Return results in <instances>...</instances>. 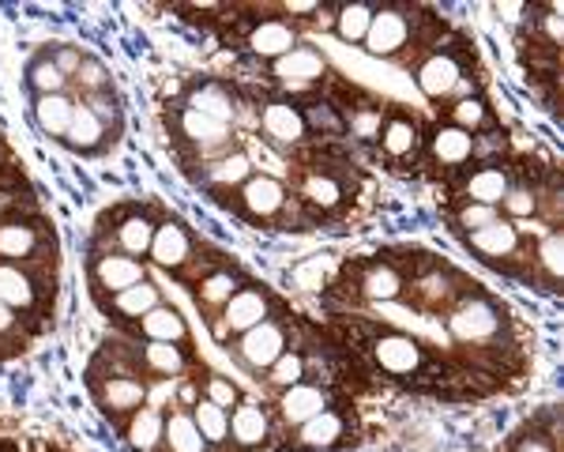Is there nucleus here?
I'll use <instances>...</instances> for the list:
<instances>
[{
  "instance_id": "nucleus-1",
  "label": "nucleus",
  "mask_w": 564,
  "mask_h": 452,
  "mask_svg": "<svg viewBox=\"0 0 564 452\" xmlns=\"http://www.w3.org/2000/svg\"><path fill=\"white\" fill-rule=\"evenodd\" d=\"M444 329L459 347L470 351H500L508 336V313L489 298L463 294L448 313H444Z\"/></svg>"
},
{
  "instance_id": "nucleus-2",
  "label": "nucleus",
  "mask_w": 564,
  "mask_h": 452,
  "mask_svg": "<svg viewBox=\"0 0 564 452\" xmlns=\"http://www.w3.org/2000/svg\"><path fill=\"white\" fill-rule=\"evenodd\" d=\"M45 249H53L50 226L31 215H8L0 223V260L23 268H45Z\"/></svg>"
},
{
  "instance_id": "nucleus-3",
  "label": "nucleus",
  "mask_w": 564,
  "mask_h": 452,
  "mask_svg": "<svg viewBox=\"0 0 564 452\" xmlns=\"http://www.w3.org/2000/svg\"><path fill=\"white\" fill-rule=\"evenodd\" d=\"M90 388H95L98 407L117 422H124L148 403V381L140 377V369H109V377H90Z\"/></svg>"
},
{
  "instance_id": "nucleus-4",
  "label": "nucleus",
  "mask_w": 564,
  "mask_h": 452,
  "mask_svg": "<svg viewBox=\"0 0 564 452\" xmlns=\"http://www.w3.org/2000/svg\"><path fill=\"white\" fill-rule=\"evenodd\" d=\"M268 316H271V298L263 294L260 287H241V291L215 313L212 332H215L218 343L238 340L249 329H257L260 321H268Z\"/></svg>"
},
{
  "instance_id": "nucleus-5",
  "label": "nucleus",
  "mask_w": 564,
  "mask_h": 452,
  "mask_svg": "<svg viewBox=\"0 0 564 452\" xmlns=\"http://www.w3.org/2000/svg\"><path fill=\"white\" fill-rule=\"evenodd\" d=\"M411 39H414V15L406 12V8L377 4L372 23H369V34L361 45H366L372 57L395 61V57H403V50L411 45Z\"/></svg>"
},
{
  "instance_id": "nucleus-6",
  "label": "nucleus",
  "mask_w": 564,
  "mask_h": 452,
  "mask_svg": "<svg viewBox=\"0 0 564 452\" xmlns=\"http://www.w3.org/2000/svg\"><path fill=\"white\" fill-rule=\"evenodd\" d=\"M327 76V57L316 45H294V50L286 53V57H279V61H271V79L282 87V90H290V95H302V90H313L321 79Z\"/></svg>"
},
{
  "instance_id": "nucleus-7",
  "label": "nucleus",
  "mask_w": 564,
  "mask_h": 452,
  "mask_svg": "<svg viewBox=\"0 0 564 452\" xmlns=\"http://www.w3.org/2000/svg\"><path fill=\"white\" fill-rule=\"evenodd\" d=\"M282 351H286V324L275 321V316H268L257 329H249L245 336L234 340V355H238L241 366L252 369V374H263Z\"/></svg>"
},
{
  "instance_id": "nucleus-8",
  "label": "nucleus",
  "mask_w": 564,
  "mask_h": 452,
  "mask_svg": "<svg viewBox=\"0 0 564 452\" xmlns=\"http://www.w3.org/2000/svg\"><path fill=\"white\" fill-rule=\"evenodd\" d=\"M369 351H372V362L391 377H414L417 369L425 366V347L414 336H406V332H391V329L377 332Z\"/></svg>"
},
{
  "instance_id": "nucleus-9",
  "label": "nucleus",
  "mask_w": 564,
  "mask_h": 452,
  "mask_svg": "<svg viewBox=\"0 0 564 452\" xmlns=\"http://www.w3.org/2000/svg\"><path fill=\"white\" fill-rule=\"evenodd\" d=\"M0 305H8L15 316H31L45 305V287L39 268L4 265L0 260Z\"/></svg>"
},
{
  "instance_id": "nucleus-10",
  "label": "nucleus",
  "mask_w": 564,
  "mask_h": 452,
  "mask_svg": "<svg viewBox=\"0 0 564 452\" xmlns=\"http://www.w3.org/2000/svg\"><path fill=\"white\" fill-rule=\"evenodd\" d=\"M143 279H148L143 260H132L117 249L95 252V257H90V283H95V291H102L109 298L129 291V287H135V283H143Z\"/></svg>"
},
{
  "instance_id": "nucleus-11",
  "label": "nucleus",
  "mask_w": 564,
  "mask_h": 452,
  "mask_svg": "<svg viewBox=\"0 0 564 452\" xmlns=\"http://www.w3.org/2000/svg\"><path fill=\"white\" fill-rule=\"evenodd\" d=\"M286 201H290L286 185H282L279 177H271V174H252V177L238 189L241 212L249 215V219H257V223L279 219L282 207H286Z\"/></svg>"
},
{
  "instance_id": "nucleus-12",
  "label": "nucleus",
  "mask_w": 564,
  "mask_h": 452,
  "mask_svg": "<svg viewBox=\"0 0 564 452\" xmlns=\"http://www.w3.org/2000/svg\"><path fill=\"white\" fill-rule=\"evenodd\" d=\"M406 291H411L417 310H425V313H441L444 310V313H448L452 305L463 298V283H459L456 271L430 268L425 276H417L414 283H406Z\"/></svg>"
},
{
  "instance_id": "nucleus-13",
  "label": "nucleus",
  "mask_w": 564,
  "mask_h": 452,
  "mask_svg": "<svg viewBox=\"0 0 564 452\" xmlns=\"http://www.w3.org/2000/svg\"><path fill=\"white\" fill-rule=\"evenodd\" d=\"M414 79H417V87H422L425 98H433V103H448L467 76H463V65L452 57L448 50H433L430 57L417 65Z\"/></svg>"
},
{
  "instance_id": "nucleus-14",
  "label": "nucleus",
  "mask_w": 564,
  "mask_h": 452,
  "mask_svg": "<svg viewBox=\"0 0 564 452\" xmlns=\"http://www.w3.org/2000/svg\"><path fill=\"white\" fill-rule=\"evenodd\" d=\"M467 246L475 249L481 260H489V265H508V260L520 257L523 234L516 230L512 219H505V215H500L497 223H489V226H481V230L467 234Z\"/></svg>"
},
{
  "instance_id": "nucleus-15",
  "label": "nucleus",
  "mask_w": 564,
  "mask_h": 452,
  "mask_svg": "<svg viewBox=\"0 0 564 452\" xmlns=\"http://www.w3.org/2000/svg\"><path fill=\"white\" fill-rule=\"evenodd\" d=\"M327 407H332V400H327L324 388L302 381V385L282 388L279 400H275V415H279L282 427L297 430V427H305L308 419H316L321 411H327Z\"/></svg>"
},
{
  "instance_id": "nucleus-16",
  "label": "nucleus",
  "mask_w": 564,
  "mask_h": 452,
  "mask_svg": "<svg viewBox=\"0 0 564 452\" xmlns=\"http://www.w3.org/2000/svg\"><path fill=\"white\" fill-rule=\"evenodd\" d=\"M260 129L271 143H282V148H297V143H305V136H308L302 106L286 103V98H271V103H263Z\"/></svg>"
},
{
  "instance_id": "nucleus-17",
  "label": "nucleus",
  "mask_w": 564,
  "mask_h": 452,
  "mask_svg": "<svg viewBox=\"0 0 564 452\" xmlns=\"http://www.w3.org/2000/svg\"><path fill=\"white\" fill-rule=\"evenodd\" d=\"M177 132L181 140L188 143V148H196L199 155H218V151H230V136L234 129L223 121H215V117H204L196 110H181L177 114Z\"/></svg>"
},
{
  "instance_id": "nucleus-18",
  "label": "nucleus",
  "mask_w": 564,
  "mask_h": 452,
  "mask_svg": "<svg viewBox=\"0 0 564 452\" xmlns=\"http://www.w3.org/2000/svg\"><path fill=\"white\" fill-rule=\"evenodd\" d=\"M148 257H151L159 268L181 271V268L188 265V260L196 257V241H193V234H188L181 223L166 219V223L154 226V241H151V252H148Z\"/></svg>"
},
{
  "instance_id": "nucleus-19",
  "label": "nucleus",
  "mask_w": 564,
  "mask_h": 452,
  "mask_svg": "<svg viewBox=\"0 0 564 452\" xmlns=\"http://www.w3.org/2000/svg\"><path fill=\"white\" fill-rule=\"evenodd\" d=\"M343 441H347V415L335 411V407H327V411L294 430V445L302 452H327L339 449Z\"/></svg>"
},
{
  "instance_id": "nucleus-20",
  "label": "nucleus",
  "mask_w": 564,
  "mask_h": 452,
  "mask_svg": "<svg viewBox=\"0 0 564 452\" xmlns=\"http://www.w3.org/2000/svg\"><path fill=\"white\" fill-rule=\"evenodd\" d=\"M294 45H302V34L290 20H260L257 26L249 31V53L252 57H263V61H279L286 57Z\"/></svg>"
},
{
  "instance_id": "nucleus-21",
  "label": "nucleus",
  "mask_w": 564,
  "mask_h": 452,
  "mask_svg": "<svg viewBox=\"0 0 564 452\" xmlns=\"http://www.w3.org/2000/svg\"><path fill=\"white\" fill-rule=\"evenodd\" d=\"M252 174H257V170H252V159L245 155V151H226V155L204 162L199 181H204L207 189H215V193H238Z\"/></svg>"
},
{
  "instance_id": "nucleus-22",
  "label": "nucleus",
  "mask_w": 564,
  "mask_h": 452,
  "mask_svg": "<svg viewBox=\"0 0 564 452\" xmlns=\"http://www.w3.org/2000/svg\"><path fill=\"white\" fill-rule=\"evenodd\" d=\"M430 155L441 162L444 170H459L475 159V136L456 129V125H436L430 132Z\"/></svg>"
},
{
  "instance_id": "nucleus-23",
  "label": "nucleus",
  "mask_w": 564,
  "mask_h": 452,
  "mask_svg": "<svg viewBox=\"0 0 564 452\" xmlns=\"http://www.w3.org/2000/svg\"><path fill=\"white\" fill-rule=\"evenodd\" d=\"M72 151H79V155H98V151L109 143V125L102 121V117H95L87 110L84 103L76 98V110H72V125L65 132V140Z\"/></svg>"
},
{
  "instance_id": "nucleus-24",
  "label": "nucleus",
  "mask_w": 564,
  "mask_h": 452,
  "mask_svg": "<svg viewBox=\"0 0 564 452\" xmlns=\"http://www.w3.org/2000/svg\"><path fill=\"white\" fill-rule=\"evenodd\" d=\"M185 110H196V114H204V117H215V121H223V125H230V129H234V117H238V103H234V95H230V87H226V84L204 79V84L188 87Z\"/></svg>"
},
{
  "instance_id": "nucleus-25",
  "label": "nucleus",
  "mask_w": 564,
  "mask_h": 452,
  "mask_svg": "<svg viewBox=\"0 0 564 452\" xmlns=\"http://www.w3.org/2000/svg\"><path fill=\"white\" fill-rule=\"evenodd\" d=\"M72 110H76V95H39L31 106V121L34 129L50 140H65L68 125H72Z\"/></svg>"
},
{
  "instance_id": "nucleus-26",
  "label": "nucleus",
  "mask_w": 564,
  "mask_h": 452,
  "mask_svg": "<svg viewBox=\"0 0 564 452\" xmlns=\"http://www.w3.org/2000/svg\"><path fill=\"white\" fill-rule=\"evenodd\" d=\"M135 366L143 374H154L159 381H174L188 369V355L177 343H143V347H135Z\"/></svg>"
},
{
  "instance_id": "nucleus-27",
  "label": "nucleus",
  "mask_w": 564,
  "mask_h": 452,
  "mask_svg": "<svg viewBox=\"0 0 564 452\" xmlns=\"http://www.w3.org/2000/svg\"><path fill=\"white\" fill-rule=\"evenodd\" d=\"M135 332L143 336V343H177V347H185L188 343V324L185 316H181L174 305H154L148 316H140L135 321Z\"/></svg>"
},
{
  "instance_id": "nucleus-28",
  "label": "nucleus",
  "mask_w": 564,
  "mask_h": 452,
  "mask_svg": "<svg viewBox=\"0 0 564 452\" xmlns=\"http://www.w3.org/2000/svg\"><path fill=\"white\" fill-rule=\"evenodd\" d=\"M297 196H302V204L313 207V212H335V207L347 201V185H343V177H335L332 170L316 166L302 177Z\"/></svg>"
},
{
  "instance_id": "nucleus-29",
  "label": "nucleus",
  "mask_w": 564,
  "mask_h": 452,
  "mask_svg": "<svg viewBox=\"0 0 564 452\" xmlns=\"http://www.w3.org/2000/svg\"><path fill=\"white\" fill-rule=\"evenodd\" d=\"M230 438L238 441L241 449H260L263 441L271 438V415L263 411L260 403L252 400H238L230 415Z\"/></svg>"
},
{
  "instance_id": "nucleus-30",
  "label": "nucleus",
  "mask_w": 564,
  "mask_h": 452,
  "mask_svg": "<svg viewBox=\"0 0 564 452\" xmlns=\"http://www.w3.org/2000/svg\"><path fill=\"white\" fill-rule=\"evenodd\" d=\"M154 226H159V223H154L151 215H143V212L124 215V219L113 226V246H117V252H124V257H132V260H143L151 252Z\"/></svg>"
},
{
  "instance_id": "nucleus-31",
  "label": "nucleus",
  "mask_w": 564,
  "mask_h": 452,
  "mask_svg": "<svg viewBox=\"0 0 564 452\" xmlns=\"http://www.w3.org/2000/svg\"><path fill=\"white\" fill-rule=\"evenodd\" d=\"M361 298H369V302H395V298L406 294V279L399 276L395 265H388V260H372L361 271V283H358Z\"/></svg>"
},
{
  "instance_id": "nucleus-32",
  "label": "nucleus",
  "mask_w": 564,
  "mask_h": 452,
  "mask_svg": "<svg viewBox=\"0 0 564 452\" xmlns=\"http://www.w3.org/2000/svg\"><path fill=\"white\" fill-rule=\"evenodd\" d=\"M508 189H512V177H508L505 166H497V162H486V166H478L475 174L467 177V201L470 204H486V207H500V201L508 196Z\"/></svg>"
},
{
  "instance_id": "nucleus-33",
  "label": "nucleus",
  "mask_w": 564,
  "mask_h": 452,
  "mask_svg": "<svg viewBox=\"0 0 564 452\" xmlns=\"http://www.w3.org/2000/svg\"><path fill=\"white\" fill-rule=\"evenodd\" d=\"M162 427H166V411L162 407H148L124 419V438L135 452H159L162 449Z\"/></svg>"
},
{
  "instance_id": "nucleus-34",
  "label": "nucleus",
  "mask_w": 564,
  "mask_h": 452,
  "mask_svg": "<svg viewBox=\"0 0 564 452\" xmlns=\"http://www.w3.org/2000/svg\"><path fill=\"white\" fill-rule=\"evenodd\" d=\"M377 143H380V151H384L388 159H411L414 151H417V143H422L414 117H406V114L384 117V129H380V140Z\"/></svg>"
},
{
  "instance_id": "nucleus-35",
  "label": "nucleus",
  "mask_w": 564,
  "mask_h": 452,
  "mask_svg": "<svg viewBox=\"0 0 564 452\" xmlns=\"http://www.w3.org/2000/svg\"><path fill=\"white\" fill-rule=\"evenodd\" d=\"M154 305H162V291L151 283V279H143V283L129 287V291L113 294L109 298V313H117L121 321H140V316H148Z\"/></svg>"
},
{
  "instance_id": "nucleus-36",
  "label": "nucleus",
  "mask_w": 564,
  "mask_h": 452,
  "mask_svg": "<svg viewBox=\"0 0 564 452\" xmlns=\"http://www.w3.org/2000/svg\"><path fill=\"white\" fill-rule=\"evenodd\" d=\"M162 449L170 452H212L204 438H199L196 422L188 411H170L166 415V427H162Z\"/></svg>"
},
{
  "instance_id": "nucleus-37",
  "label": "nucleus",
  "mask_w": 564,
  "mask_h": 452,
  "mask_svg": "<svg viewBox=\"0 0 564 452\" xmlns=\"http://www.w3.org/2000/svg\"><path fill=\"white\" fill-rule=\"evenodd\" d=\"M26 87H31V95L39 98V95H68V76L61 72L57 65H53V57L50 53H39V57L26 65Z\"/></svg>"
},
{
  "instance_id": "nucleus-38",
  "label": "nucleus",
  "mask_w": 564,
  "mask_h": 452,
  "mask_svg": "<svg viewBox=\"0 0 564 452\" xmlns=\"http://www.w3.org/2000/svg\"><path fill=\"white\" fill-rule=\"evenodd\" d=\"M241 291V283H238V276L234 271H207L204 279L196 283V302L204 305V310H212V313H218L223 310L226 302H230L234 294Z\"/></svg>"
},
{
  "instance_id": "nucleus-39",
  "label": "nucleus",
  "mask_w": 564,
  "mask_h": 452,
  "mask_svg": "<svg viewBox=\"0 0 564 452\" xmlns=\"http://www.w3.org/2000/svg\"><path fill=\"white\" fill-rule=\"evenodd\" d=\"M372 12H377V4H366V0H358V4L335 8V26H332V31L339 34L343 42L361 45V42H366V34H369Z\"/></svg>"
},
{
  "instance_id": "nucleus-40",
  "label": "nucleus",
  "mask_w": 564,
  "mask_h": 452,
  "mask_svg": "<svg viewBox=\"0 0 564 452\" xmlns=\"http://www.w3.org/2000/svg\"><path fill=\"white\" fill-rule=\"evenodd\" d=\"M188 415H193L199 438H204L207 445H223V441H230V411L215 407L212 400H196Z\"/></svg>"
},
{
  "instance_id": "nucleus-41",
  "label": "nucleus",
  "mask_w": 564,
  "mask_h": 452,
  "mask_svg": "<svg viewBox=\"0 0 564 452\" xmlns=\"http://www.w3.org/2000/svg\"><path fill=\"white\" fill-rule=\"evenodd\" d=\"M305 374H308V362L302 351H282V355L263 369V381L275 388V392H282V388H290V385H302Z\"/></svg>"
},
{
  "instance_id": "nucleus-42",
  "label": "nucleus",
  "mask_w": 564,
  "mask_h": 452,
  "mask_svg": "<svg viewBox=\"0 0 564 452\" xmlns=\"http://www.w3.org/2000/svg\"><path fill=\"white\" fill-rule=\"evenodd\" d=\"M380 129H384V106H354V110L343 117V132H350L354 140L361 143H377L380 140Z\"/></svg>"
},
{
  "instance_id": "nucleus-43",
  "label": "nucleus",
  "mask_w": 564,
  "mask_h": 452,
  "mask_svg": "<svg viewBox=\"0 0 564 452\" xmlns=\"http://www.w3.org/2000/svg\"><path fill=\"white\" fill-rule=\"evenodd\" d=\"M494 121L489 117V106L481 103L478 95H470V98H456V103L448 106V125H456V129L463 132H470V136H478L486 125Z\"/></svg>"
},
{
  "instance_id": "nucleus-44",
  "label": "nucleus",
  "mask_w": 564,
  "mask_h": 452,
  "mask_svg": "<svg viewBox=\"0 0 564 452\" xmlns=\"http://www.w3.org/2000/svg\"><path fill=\"white\" fill-rule=\"evenodd\" d=\"M534 265L542 268L545 283H561L564 276V238L561 230H545L539 238V249H534Z\"/></svg>"
},
{
  "instance_id": "nucleus-45",
  "label": "nucleus",
  "mask_w": 564,
  "mask_h": 452,
  "mask_svg": "<svg viewBox=\"0 0 564 452\" xmlns=\"http://www.w3.org/2000/svg\"><path fill=\"white\" fill-rule=\"evenodd\" d=\"M72 87H76V98L109 95V68L98 57H87V53H84V61H79L76 76H72Z\"/></svg>"
},
{
  "instance_id": "nucleus-46",
  "label": "nucleus",
  "mask_w": 564,
  "mask_h": 452,
  "mask_svg": "<svg viewBox=\"0 0 564 452\" xmlns=\"http://www.w3.org/2000/svg\"><path fill=\"white\" fill-rule=\"evenodd\" d=\"M305 129L308 132H321V136H339L343 132V114L335 110L332 103H308L305 110Z\"/></svg>"
},
{
  "instance_id": "nucleus-47",
  "label": "nucleus",
  "mask_w": 564,
  "mask_h": 452,
  "mask_svg": "<svg viewBox=\"0 0 564 452\" xmlns=\"http://www.w3.org/2000/svg\"><path fill=\"white\" fill-rule=\"evenodd\" d=\"M539 204H542V196H539V189H531V185H512L505 201H500V207H505L512 219H531V215L539 212Z\"/></svg>"
},
{
  "instance_id": "nucleus-48",
  "label": "nucleus",
  "mask_w": 564,
  "mask_h": 452,
  "mask_svg": "<svg viewBox=\"0 0 564 452\" xmlns=\"http://www.w3.org/2000/svg\"><path fill=\"white\" fill-rule=\"evenodd\" d=\"M497 219H500V207L470 204V201H463V204H459V212H456V223H459L467 234H475V230H481V226H489V223H497Z\"/></svg>"
},
{
  "instance_id": "nucleus-49",
  "label": "nucleus",
  "mask_w": 564,
  "mask_h": 452,
  "mask_svg": "<svg viewBox=\"0 0 564 452\" xmlns=\"http://www.w3.org/2000/svg\"><path fill=\"white\" fill-rule=\"evenodd\" d=\"M204 388H207L204 400H212L215 407H223V411H230V407H238V400H241V396H238V385L226 381V377H207Z\"/></svg>"
},
{
  "instance_id": "nucleus-50",
  "label": "nucleus",
  "mask_w": 564,
  "mask_h": 452,
  "mask_svg": "<svg viewBox=\"0 0 564 452\" xmlns=\"http://www.w3.org/2000/svg\"><path fill=\"white\" fill-rule=\"evenodd\" d=\"M50 57H53V65L65 72L68 84H72V76H76V68H79V61H84V53H79L76 45H57V50H53Z\"/></svg>"
},
{
  "instance_id": "nucleus-51",
  "label": "nucleus",
  "mask_w": 564,
  "mask_h": 452,
  "mask_svg": "<svg viewBox=\"0 0 564 452\" xmlns=\"http://www.w3.org/2000/svg\"><path fill=\"white\" fill-rule=\"evenodd\" d=\"M561 8L553 4L550 8V15H539V26H542V34H545V45H561V39H564V26H561Z\"/></svg>"
},
{
  "instance_id": "nucleus-52",
  "label": "nucleus",
  "mask_w": 564,
  "mask_h": 452,
  "mask_svg": "<svg viewBox=\"0 0 564 452\" xmlns=\"http://www.w3.org/2000/svg\"><path fill=\"white\" fill-rule=\"evenodd\" d=\"M15 207H20V193H15L12 185H0V223H4L8 215H15Z\"/></svg>"
},
{
  "instance_id": "nucleus-53",
  "label": "nucleus",
  "mask_w": 564,
  "mask_h": 452,
  "mask_svg": "<svg viewBox=\"0 0 564 452\" xmlns=\"http://www.w3.org/2000/svg\"><path fill=\"white\" fill-rule=\"evenodd\" d=\"M516 452H557V445H553L550 438H542V433H531V438H523L520 445H516Z\"/></svg>"
},
{
  "instance_id": "nucleus-54",
  "label": "nucleus",
  "mask_w": 564,
  "mask_h": 452,
  "mask_svg": "<svg viewBox=\"0 0 564 452\" xmlns=\"http://www.w3.org/2000/svg\"><path fill=\"white\" fill-rule=\"evenodd\" d=\"M15 332H20V316L8 305H0V340H15Z\"/></svg>"
},
{
  "instance_id": "nucleus-55",
  "label": "nucleus",
  "mask_w": 564,
  "mask_h": 452,
  "mask_svg": "<svg viewBox=\"0 0 564 452\" xmlns=\"http://www.w3.org/2000/svg\"><path fill=\"white\" fill-rule=\"evenodd\" d=\"M316 8H321V4H313V0H305V4H302V0H286V4H282V12L302 20V15H316Z\"/></svg>"
},
{
  "instance_id": "nucleus-56",
  "label": "nucleus",
  "mask_w": 564,
  "mask_h": 452,
  "mask_svg": "<svg viewBox=\"0 0 564 452\" xmlns=\"http://www.w3.org/2000/svg\"><path fill=\"white\" fill-rule=\"evenodd\" d=\"M8 181V166H4V159H0V185Z\"/></svg>"
}]
</instances>
